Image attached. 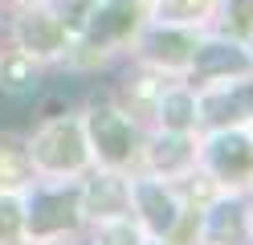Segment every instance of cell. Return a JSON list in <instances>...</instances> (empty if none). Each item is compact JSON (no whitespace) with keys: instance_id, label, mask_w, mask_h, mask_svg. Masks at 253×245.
I'll use <instances>...</instances> for the list:
<instances>
[{"instance_id":"cell-12","label":"cell","mask_w":253,"mask_h":245,"mask_svg":"<svg viewBox=\"0 0 253 245\" xmlns=\"http://www.w3.org/2000/svg\"><path fill=\"white\" fill-rule=\"evenodd\" d=\"M90 208L98 217H119L126 208V184L119 176H98V184H90Z\"/></svg>"},{"instance_id":"cell-16","label":"cell","mask_w":253,"mask_h":245,"mask_svg":"<svg viewBox=\"0 0 253 245\" xmlns=\"http://www.w3.org/2000/svg\"><path fill=\"white\" fill-rule=\"evenodd\" d=\"M225 8H233V29L237 33H253V0H229Z\"/></svg>"},{"instance_id":"cell-9","label":"cell","mask_w":253,"mask_h":245,"mask_svg":"<svg viewBox=\"0 0 253 245\" xmlns=\"http://www.w3.org/2000/svg\"><path fill=\"white\" fill-rule=\"evenodd\" d=\"M209 241L212 245H245V208L237 200H225L209 212Z\"/></svg>"},{"instance_id":"cell-4","label":"cell","mask_w":253,"mask_h":245,"mask_svg":"<svg viewBox=\"0 0 253 245\" xmlns=\"http://www.w3.org/2000/svg\"><path fill=\"white\" fill-rule=\"evenodd\" d=\"M209 163L220 180H241L253 172V143L245 135H216L209 143Z\"/></svg>"},{"instance_id":"cell-1","label":"cell","mask_w":253,"mask_h":245,"mask_svg":"<svg viewBox=\"0 0 253 245\" xmlns=\"http://www.w3.org/2000/svg\"><path fill=\"white\" fill-rule=\"evenodd\" d=\"M33 159L41 168H53V172H66L78 168L86 159V143H82V127L78 123H53L45 127L37 143H33Z\"/></svg>"},{"instance_id":"cell-17","label":"cell","mask_w":253,"mask_h":245,"mask_svg":"<svg viewBox=\"0 0 253 245\" xmlns=\"http://www.w3.org/2000/svg\"><path fill=\"white\" fill-rule=\"evenodd\" d=\"M98 245H139V237H135V229H131V225H123V221H119V225H110L106 233H102Z\"/></svg>"},{"instance_id":"cell-7","label":"cell","mask_w":253,"mask_h":245,"mask_svg":"<svg viewBox=\"0 0 253 245\" xmlns=\"http://www.w3.org/2000/svg\"><path fill=\"white\" fill-rule=\"evenodd\" d=\"M253 114V82H241L233 94H209L204 98V119L225 127V123H237V119H249Z\"/></svg>"},{"instance_id":"cell-6","label":"cell","mask_w":253,"mask_h":245,"mask_svg":"<svg viewBox=\"0 0 253 245\" xmlns=\"http://www.w3.org/2000/svg\"><path fill=\"white\" fill-rule=\"evenodd\" d=\"M135 200H139V212L147 217V225L155 233H171V229H176L180 208L171 200V192H164V184H151V180L135 184Z\"/></svg>"},{"instance_id":"cell-11","label":"cell","mask_w":253,"mask_h":245,"mask_svg":"<svg viewBox=\"0 0 253 245\" xmlns=\"http://www.w3.org/2000/svg\"><path fill=\"white\" fill-rule=\"evenodd\" d=\"M61 25L57 16H45V12H33L29 21L21 25V37H25V45L29 49H37V53H53V49L61 45Z\"/></svg>"},{"instance_id":"cell-5","label":"cell","mask_w":253,"mask_h":245,"mask_svg":"<svg viewBox=\"0 0 253 245\" xmlns=\"http://www.w3.org/2000/svg\"><path fill=\"white\" fill-rule=\"evenodd\" d=\"M245 70H249V57L237 45H200V49H192V74L200 82L220 78V74H245Z\"/></svg>"},{"instance_id":"cell-13","label":"cell","mask_w":253,"mask_h":245,"mask_svg":"<svg viewBox=\"0 0 253 245\" xmlns=\"http://www.w3.org/2000/svg\"><path fill=\"white\" fill-rule=\"evenodd\" d=\"M160 114H164V123L171 127V131H184L188 123H192V114H196V106H192V98L188 94H168L164 98V106H160Z\"/></svg>"},{"instance_id":"cell-15","label":"cell","mask_w":253,"mask_h":245,"mask_svg":"<svg viewBox=\"0 0 253 245\" xmlns=\"http://www.w3.org/2000/svg\"><path fill=\"white\" fill-rule=\"evenodd\" d=\"M90 4H94V0H57V8H61V12H57V21H61V25H70V29H74V25H82L86 16H90Z\"/></svg>"},{"instance_id":"cell-8","label":"cell","mask_w":253,"mask_h":245,"mask_svg":"<svg viewBox=\"0 0 253 245\" xmlns=\"http://www.w3.org/2000/svg\"><path fill=\"white\" fill-rule=\"evenodd\" d=\"M90 41H110V37H123V33L135 29V4L131 0H106L98 12H90Z\"/></svg>"},{"instance_id":"cell-3","label":"cell","mask_w":253,"mask_h":245,"mask_svg":"<svg viewBox=\"0 0 253 245\" xmlns=\"http://www.w3.org/2000/svg\"><path fill=\"white\" fill-rule=\"evenodd\" d=\"M78 221V192H41L33 196V204H29V217L25 225L33 229V233H57V229H70Z\"/></svg>"},{"instance_id":"cell-14","label":"cell","mask_w":253,"mask_h":245,"mask_svg":"<svg viewBox=\"0 0 253 245\" xmlns=\"http://www.w3.org/2000/svg\"><path fill=\"white\" fill-rule=\"evenodd\" d=\"M21 208L17 204H12V200H0V241H4V245H12V241H17L21 237Z\"/></svg>"},{"instance_id":"cell-2","label":"cell","mask_w":253,"mask_h":245,"mask_svg":"<svg viewBox=\"0 0 253 245\" xmlns=\"http://www.w3.org/2000/svg\"><path fill=\"white\" fill-rule=\"evenodd\" d=\"M90 135H94V147L106 163H123L131 159V147H135V131L131 123L115 110H94L90 114Z\"/></svg>"},{"instance_id":"cell-10","label":"cell","mask_w":253,"mask_h":245,"mask_svg":"<svg viewBox=\"0 0 253 245\" xmlns=\"http://www.w3.org/2000/svg\"><path fill=\"white\" fill-rule=\"evenodd\" d=\"M192 41L184 37V33L176 29H160V33H151L147 37V53L155 61H164V65H184V61H192Z\"/></svg>"}]
</instances>
